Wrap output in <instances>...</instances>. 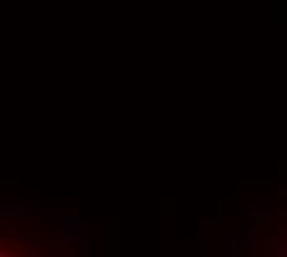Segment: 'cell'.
Segmentation results:
<instances>
[{
  "mask_svg": "<svg viewBox=\"0 0 287 257\" xmlns=\"http://www.w3.org/2000/svg\"><path fill=\"white\" fill-rule=\"evenodd\" d=\"M248 257H287V208H275L255 220Z\"/></svg>",
  "mask_w": 287,
  "mask_h": 257,
  "instance_id": "cell-1",
  "label": "cell"
}]
</instances>
